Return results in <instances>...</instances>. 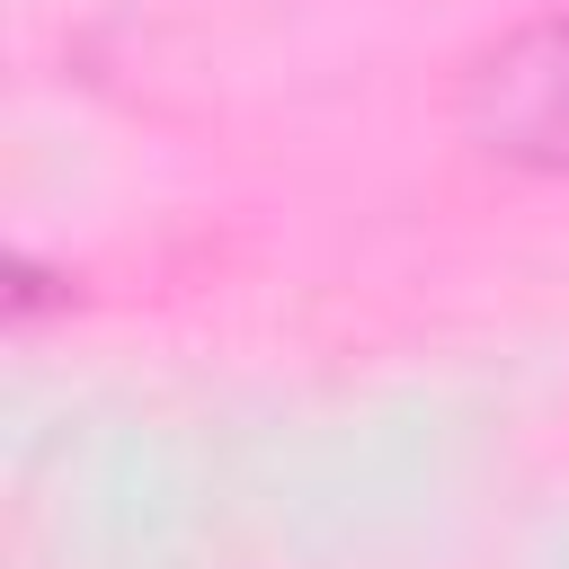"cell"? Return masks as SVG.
<instances>
[{
	"label": "cell",
	"instance_id": "1",
	"mask_svg": "<svg viewBox=\"0 0 569 569\" xmlns=\"http://www.w3.org/2000/svg\"><path fill=\"white\" fill-rule=\"evenodd\" d=\"M462 124L480 151L516 160V169H551L569 178V9L516 27L507 44H489L462 80Z\"/></svg>",
	"mask_w": 569,
	"mask_h": 569
}]
</instances>
